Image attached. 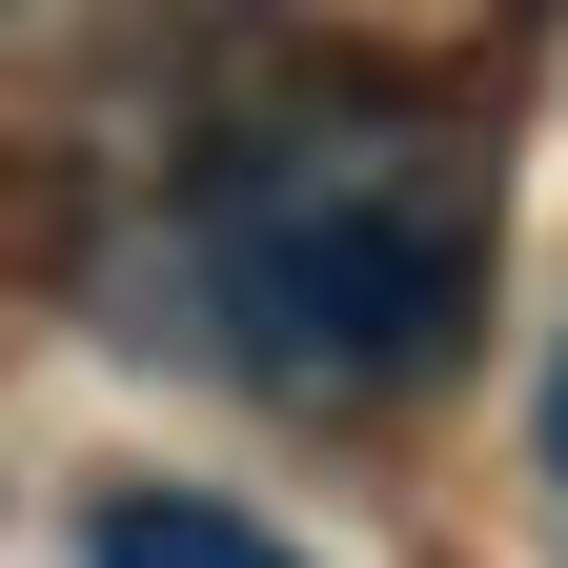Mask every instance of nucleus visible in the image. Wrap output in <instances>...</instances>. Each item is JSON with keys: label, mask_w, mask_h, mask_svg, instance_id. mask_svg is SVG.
I'll list each match as a JSON object with an SVG mask.
<instances>
[{"label": "nucleus", "mask_w": 568, "mask_h": 568, "mask_svg": "<svg viewBox=\"0 0 568 568\" xmlns=\"http://www.w3.org/2000/svg\"><path fill=\"white\" fill-rule=\"evenodd\" d=\"M102 568H305V548H264L244 508H203V487H122V508H102Z\"/></svg>", "instance_id": "obj_2"}, {"label": "nucleus", "mask_w": 568, "mask_h": 568, "mask_svg": "<svg viewBox=\"0 0 568 568\" xmlns=\"http://www.w3.org/2000/svg\"><path fill=\"white\" fill-rule=\"evenodd\" d=\"M203 284H224V345L264 386H406L467 325V183L386 163V142H305V163L224 183Z\"/></svg>", "instance_id": "obj_1"}, {"label": "nucleus", "mask_w": 568, "mask_h": 568, "mask_svg": "<svg viewBox=\"0 0 568 568\" xmlns=\"http://www.w3.org/2000/svg\"><path fill=\"white\" fill-rule=\"evenodd\" d=\"M548 467H568V366H548Z\"/></svg>", "instance_id": "obj_3"}]
</instances>
